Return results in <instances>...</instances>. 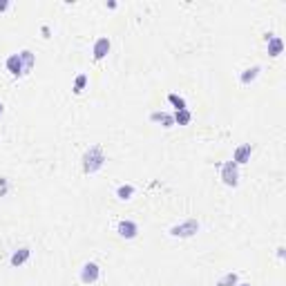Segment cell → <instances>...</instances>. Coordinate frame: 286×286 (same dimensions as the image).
I'll list each match as a JSON object with an SVG mask.
<instances>
[{"instance_id":"16","label":"cell","mask_w":286,"mask_h":286,"mask_svg":"<svg viewBox=\"0 0 286 286\" xmlns=\"http://www.w3.org/2000/svg\"><path fill=\"white\" fill-rule=\"evenodd\" d=\"M239 284V277H237V273H226L223 277H219L217 286H237Z\"/></svg>"},{"instance_id":"14","label":"cell","mask_w":286,"mask_h":286,"mask_svg":"<svg viewBox=\"0 0 286 286\" xmlns=\"http://www.w3.org/2000/svg\"><path fill=\"white\" fill-rule=\"evenodd\" d=\"M174 125H190V121H192V112L190 110H179V112H174Z\"/></svg>"},{"instance_id":"18","label":"cell","mask_w":286,"mask_h":286,"mask_svg":"<svg viewBox=\"0 0 286 286\" xmlns=\"http://www.w3.org/2000/svg\"><path fill=\"white\" fill-rule=\"evenodd\" d=\"M168 101L170 103H172V105H174V110H188V105H186V101H183V98L181 96H177V94H168Z\"/></svg>"},{"instance_id":"6","label":"cell","mask_w":286,"mask_h":286,"mask_svg":"<svg viewBox=\"0 0 286 286\" xmlns=\"http://www.w3.org/2000/svg\"><path fill=\"white\" fill-rule=\"evenodd\" d=\"M116 232H119L123 239H134V237L139 235V226L132 219H123V221H119V226H116Z\"/></svg>"},{"instance_id":"11","label":"cell","mask_w":286,"mask_h":286,"mask_svg":"<svg viewBox=\"0 0 286 286\" xmlns=\"http://www.w3.org/2000/svg\"><path fill=\"white\" fill-rule=\"evenodd\" d=\"M150 121H154V123H161L163 128H172V125H174V116L168 114V112H152V114H150Z\"/></svg>"},{"instance_id":"22","label":"cell","mask_w":286,"mask_h":286,"mask_svg":"<svg viewBox=\"0 0 286 286\" xmlns=\"http://www.w3.org/2000/svg\"><path fill=\"white\" fill-rule=\"evenodd\" d=\"M237 286H250V284H237Z\"/></svg>"},{"instance_id":"1","label":"cell","mask_w":286,"mask_h":286,"mask_svg":"<svg viewBox=\"0 0 286 286\" xmlns=\"http://www.w3.org/2000/svg\"><path fill=\"white\" fill-rule=\"evenodd\" d=\"M105 163V152L101 145H92L87 152L83 154V172L85 174H94L103 168Z\"/></svg>"},{"instance_id":"9","label":"cell","mask_w":286,"mask_h":286,"mask_svg":"<svg viewBox=\"0 0 286 286\" xmlns=\"http://www.w3.org/2000/svg\"><path fill=\"white\" fill-rule=\"evenodd\" d=\"M266 43H268V56H280L284 52V40L275 34H266Z\"/></svg>"},{"instance_id":"10","label":"cell","mask_w":286,"mask_h":286,"mask_svg":"<svg viewBox=\"0 0 286 286\" xmlns=\"http://www.w3.org/2000/svg\"><path fill=\"white\" fill-rule=\"evenodd\" d=\"M29 257H31V248L22 246V248L13 250V255H11V266H22V264H25Z\"/></svg>"},{"instance_id":"8","label":"cell","mask_w":286,"mask_h":286,"mask_svg":"<svg viewBox=\"0 0 286 286\" xmlns=\"http://www.w3.org/2000/svg\"><path fill=\"white\" fill-rule=\"evenodd\" d=\"M250 154H253V145H250V143H241L235 150V154H232V161H235L237 165H244L250 161Z\"/></svg>"},{"instance_id":"15","label":"cell","mask_w":286,"mask_h":286,"mask_svg":"<svg viewBox=\"0 0 286 286\" xmlns=\"http://www.w3.org/2000/svg\"><path fill=\"white\" fill-rule=\"evenodd\" d=\"M20 61H22V67H25V74L31 72V67H34V54L29 49H22L20 52Z\"/></svg>"},{"instance_id":"3","label":"cell","mask_w":286,"mask_h":286,"mask_svg":"<svg viewBox=\"0 0 286 286\" xmlns=\"http://www.w3.org/2000/svg\"><path fill=\"white\" fill-rule=\"evenodd\" d=\"M221 181L230 188H235L237 183H239V165H237L235 161H226V163L221 165Z\"/></svg>"},{"instance_id":"2","label":"cell","mask_w":286,"mask_h":286,"mask_svg":"<svg viewBox=\"0 0 286 286\" xmlns=\"http://www.w3.org/2000/svg\"><path fill=\"white\" fill-rule=\"evenodd\" d=\"M197 232H199V221H197V219H186V221H181V223H177V226L170 228V235L181 237V239L197 235Z\"/></svg>"},{"instance_id":"21","label":"cell","mask_w":286,"mask_h":286,"mask_svg":"<svg viewBox=\"0 0 286 286\" xmlns=\"http://www.w3.org/2000/svg\"><path fill=\"white\" fill-rule=\"evenodd\" d=\"M2 112H4V105H2V103H0V114H2Z\"/></svg>"},{"instance_id":"12","label":"cell","mask_w":286,"mask_h":286,"mask_svg":"<svg viewBox=\"0 0 286 286\" xmlns=\"http://www.w3.org/2000/svg\"><path fill=\"white\" fill-rule=\"evenodd\" d=\"M259 72H262V67H259V65L248 67V70H244V72H241L239 80H241V83H244V85H250V83H253V80L259 76Z\"/></svg>"},{"instance_id":"19","label":"cell","mask_w":286,"mask_h":286,"mask_svg":"<svg viewBox=\"0 0 286 286\" xmlns=\"http://www.w3.org/2000/svg\"><path fill=\"white\" fill-rule=\"evenodd\" d=\"M7 190H9V186H7V179H0V197H4V195H7Z\"/></svg>"},{"instance_id":"13","label":"cell","mask_w":286,"mask_h":286,"mask_svg":"<svg viewBox=\"0 0 286 286\" xmlns=\"http://www.w3.org/2000/svg\"><path fill=\"white\" fill-rule=\"evenodd\" d=\"M116 197H119L121 201H128L134 197V186H130V183H121L119 188H116Z\"/></svg>"},{"instance_id":"5","label":"cell","mask_w":286,"mask_h":286,"mask_svg":"<svg viewBox=\"0 0 286 286\" xmlns=\"http://www.w3.org/2000/svg\"><path fill=\"white\" fill-rule=\"evenodd\" d=\"M112 49V43L107 36H101V38L94 40V47H92V54H94V61H103V58L110 54Z\"/></svg>"},{"instance_id":"7","label":"cell","mask_w":286,"mask_h":286,"mask_svg":"<svg viewBox=\"0 0 286 286\" xmlns=\"http://www.w3.org/2000/svg\"><path fill=\"white\" fill-rule=\"evenodd\" d=\"M4 67L11 76H22L25 74V67H22V61H20V54H11V56L4 61Z\"/></svg>"},{"instance_id":"20","label":"cell","mask_w":286,"mask_h":286,"mask_svg":"<svg viewBox=\"0 0 286 286\" xmlns=\"http://www.w3.org/2000/svg\"><path fill=\"white\" fill-rule=\"evenodd\" d=\"M9 9V0H0V13Z\"/></svg>"},{"instance_id":"4","label":"cell","mask_w":286,"mask_h":286,"mask_svg":"<svg viewBox=\"0 0 286 286\" xmlns=\"http://www.w3.org/2000/svg\"><path fill=\"white\" fill-rule=\"evenodd\" d=\"M101 275V266L96 262H85L83 268H80V282L83 284H94Z\"/></svg>"},{"instance_id":"17","label":"cell","mask_w":286,"mask_h":286,"mask_svg":"<svg viewBox=\"0 0 286 286\" xmlns=\"http://www.w3.org/2000/svg\"><path fill=\"white\" fill-rule=\"evenodd\" d=\"M85 85H87V74H78L74 78V94H80L85 89Z\"/></svg>"}]
</instances>
